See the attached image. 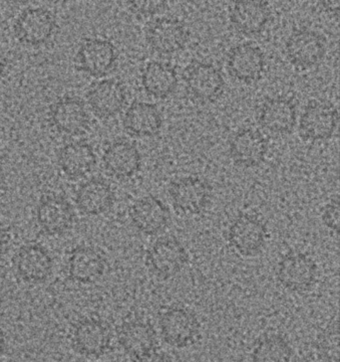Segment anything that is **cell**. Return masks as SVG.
<instances>
[{"instance_id": "cell-19", "label": "cell", "mask_w": 340, "mask_h": 362, "mask_svg": "<svg viewBox=\"0 0 340 362\" xmlns=\"http://www.w3.org/2000/svg\"><path fill=\"white\" fill-rule=\"evenodd\" d=\"M106 269V260L99 250L89 246L76 247L68 259V274L78 283L97 282Z\"/></svg>"}, {"instance_id": "cell-23", "label": "cell", "mask_w": 340, "mask_h": 362, "mask_svg": "<svg viewBox=\"0 0 340 362\" xmlns=\"http://www.w3.org/2000/svg\"><path fill=\"white\" fill-rule=\"evenodd\" d=\"M75 200L82 214L97 216L108 211L113 205L115 195L108 182L92 178L79 187Z\"/></svg>"}, {"instance_id": "cell-7", "label": "cell", "mask_w": 340, "mask_h": 362, "mask_svg": "<svg viewBox=\"0 0 340 362\" xmlns=\"http://www.w3.org/2000/svg\"><path fill=\"white\" fill-rule=\"evenodd\" d=\"M56 27L57 24L52 12L43 7H30L17 17L14 31L21 42L38 46L52 37Z\"/></svg>"}, {"instance_id": "cell-24", "label": "cell", "mask_w": 340, "mask_h": 362, "mask_svg": "<svg viewBox=\"0 0 340 362\" xmlns=\"http://www.w3.org/2000/svg\"><path fill=\"white\" fill-rule=\"evenodd\" d=\"M259 121L264 128L273 133H288L297 121L295 105L285 98L268 100L259 110Z\"/></svg>"}, {"instance_id": "cell-33", "label": "cell", "mask_w": 340, "mask_h": 362, "mask_svg": "<svg viewBox=\"0 0 340 362\" xmlns=\"http://www.w3.org/2000/svg\"><path fill=\"white\" fill-rule=\"evenodd\" d=\"M138 362H173L172 358L164 352L152 351L138 359Z\"/></svg>"}, {"instance_id": "cell-10", "label": "cell", "mask_w": 340, "mask_h": 362, "mask_svg": "<svg viewBox=\"0 0 340 362\" xmlns=\"http://www.w3.org/2000/svg\"><path fill=\"white\" fill-rule=\"evenodd\" d=\"M189 39L184 23L172 17L154 21L147 29V40L157 52L172 54L182 50Z\"/></svg>"}, {"instance_id": "cell-6", "label": "cell", "mask_w": 340, "mask_h": 362, "mask_svg": "<svg viewBox=\"0 0 340 362\" xmlns=\"http://www.w3.org/2000/svg\"><path fill=\"white\" fill-rule=\"evenodd\" d=\"M169 194L174 206L185 214H200L204 211L212 197V187L202 178H181L171 183Z\"/></svg>"}, {"instance_id": "cell-9", "label": "cell", "mask_w": 340, "mask_h": 362, "mask_svg": "<svg viewBox=\"0 0 340 362\" xmlns=\"http://www.w3.org/2000/svg\"><path fill=\"white\" fill-rule=\"evenodd\" d=\"M53 127L68 136H80L87 131L90 119L86 107L81 100L65 97L55 103L50 110Z\"/></svg>"}, {"instance_id": "cell-26", "label": "cell", "mask_w": 340, "mask_h": 362, "mask_svg": "<svg viewBox=\"0 0 340 362\" xmlns=\"http://www.w3.org/2000/svg\"><path fill=\"white\" fill-rule=\"evenodd\" d=\"M162 117L155 105L135 102L127 110L124 128L136 136H154L162 128Z\"/></svg>"}, {"instance_id": "cell-37", "label": "cell", "mask_w": 340, "mask_h": 362, "mask_svg": "<svg viewBox=\"0 0 340 362\" xmlns=\"http://www.w3.org/2000/svg\"><path fill=\"white\" fill-rule=\"evenodd\" d=\"M6 69V58L4 57V53L0 50V78L4 75V71Z\"/></svg>"}, {"instance_id": "cell-29", "label": "cell", "mask_w": 340, "mask_h": 362, "mask_svg": "<svg viewBox=\"0 0 340 362\" xmlns=\"http://www.w3.org/2000/svg\"><path fill=\"white\" fill-rule=\"evenodd\" d=\"M292 357V346L280 334H271L261 339L251 354L253 362H290Z\"/></svg>"}, {"instance_id": "cell-8", "label": "cell", "mask_w": 340, "mask_h": 362, "mask_svg": "<svg viewBox=\"0 0 340 362\" xmlns=\"http://www.w3.org/2000/svg\"><path fill=\"white\" fill-rule=\"evenodd\" d=\"M39 228L50 236L64 234L72 227L74 211L69 202L60 195H46L36 209Z\"/></svg>"}, {"instance_id": "cell-22", "label": "cell", "mask_w": 340, "mask_h": 362, "mask_svg": "<svg viewBox=\"0 0 340 362\" xmlns=\"http://www.w3.org/2000/svg\"><path fill=\"white\" fill-rule=\"evenodd\" d=\"M230 151L234 163L251 168L259 165L265 160L268 153V141L259 132L251 129H243L232 138Z\"/></svg>"}, {"instance_id": "cell-3", "label": "cell", "mask_w": 340, "mask_h": 362, "mask_svg": "<svg viewBox=\"0 0 340 362\" xmlns=\"http://www.w3.org/2000/svg\"><path fill=\"white\" fill-rule=\"evenodd\" d=\"M117 59L118 51L113 43L106 39L89 38L78 49L75 66L93 77H102L114 69Z\"/></svg>"}, {"instance_id": "cell-11", "label": "cell", "mask_w": 340, "mask_h": 362, "mask_svg": "<svg viewBox=\"0 0 340 362\" xmlns=\"http://www.w3.org/2000/svg\"><path fill=\"white\" fill-rule=\"evenodd\" d=\"M130 218L139 231L154 236L162 232L170 221V211L159 198L148 195L137 200L130 209Z\"/></svg>"}, {"instance_id": "cell-1", "label": "cell", "mask_w": 340, "mask_h": 362, "mask_svg": "<svg viewBox=\"0 0 340 362\" xmlns=\"http://www.w3.org/2000/svg\"><path fill=\"white\" fill-rule=\"evenodd\" d=\"M185 246L174 237H162L154 242L146 257L147 266L159 278L175 277L189 262Z\"/></svg>"}, {"instance_id": "cell-32", "label": "cell", "mask_w": 340, "mask_h": 362, "mask_svg": "<svg viewBox=\"0 0 340 362\" xmlns=\"http://www.w3.org/2000/svg\"><path fill=\"white\" fill-rule=\"evenodd\" d=\"M130 4H131V8L136 13L143 14V16L158 13V12L162 11L166 6L165 1H159V0H154V1L139 0V1H130Z\"/></svg>"}, {"instance_id": "cell-35", "label": "cell", "mask_w": 340, "mask_h": 362, "mask_svg": "<svg viewBox=\"0 0 340 362\" xmlns=\"http://www.w3.org/2000/svg\"><path fill=\"white\" fill-rule=\"evenodd\" d=\"M324 4V8L327 9V11L332 12V13L339 14L340 9V2L339 1H324L322 2Z\"/></svg>"}, {"instance_id": "cell-13", "label": "cell", "mask_w": 340, "mask_h": 362, "mask_svg": "<svg viewBox=\"0 0 340 362\" xmlns=\"http://www.w3.org/2000/svg\"><path fill=\"white\" fill-rule=\"evenodd\" d=\"M19 277L29 283L44 282L51 275L53 261L47 249L39 244L22 246L14 257Z\"/></svg>"}, {"instance_id": "cell-18", "label": "cell", "mask_w": 340, "mask_h": 362, "mask_svg": "<svg viewBox=\"0 0 340 362\" xmlns=\"http://www.w3.org/2000/svg\"><path fill=\"white\" fill-rule=\"evenodd\" d=\"M290 62L298 67L308 68L319 64L325 54L324 38L313 31L302 29L293 34L286 43Z\"/></svg>"}, {"instance_id": "cell-5", "label": "cell", "mask_w": 340, "mask_h": 362, "mask_svg": "<svg viewBox=\"0 0 340 362\" xmlns=\"http://www.w3.org/2000/svg\"><path fill=\"white\" fill-rule=\"evenodd\" d=\"M317 264L310 257L302 253L288 254L278 263V282L293 292H307L317 280Z\"/></svg>"}, {"instance_id": "cell-15", "label": "cell", "mask_w": 340, "mask_h": 362, "mask_svg": "<svg viewBox=\"0 0 340 362\" xmlns=\"http://www.w3.org/2000/svg\"><path fill=\"white\" fill-rule=\"evenodd\" d=\"M87 100L92 112L98 117H114L126 105V89L115 79L100 81L90 88Z\"/></svg>"}, {"instance_id": "cell-21", "label": "cell", "mask_w": 340, "mask_h": 362, "mask_svg": "<svg viewBox=\"0 0 340 362\" xmlns=\"http://www.w3.org/2000/svg\"><path fill=\"white\" fill-rule=\"evenodd\" d=\"M118 341L122 349L134 358L154 351L157 344V334L153 325L143 320H131L120 327Z\"/></svg>"}, {"instance_id": "cell-30", "label": "cell", "mask_w": 340, "mask_h": 362, "mask_svg": "<svg viewBox=\"0 0 340 362\" xmlns=\"http://www.w3.org/2000/svg\"><path fill=\"white\" fill-rule=\"evenodd\" d=\"M319 349L325 361L339 362V332L337 325L325 330L320 339Z\"/></svg>"}, {"instance_id": "cell-38", "label": "cell", "mask_w": 340, "mask_h": 362, "mask_svg": "<svg viewBox=\"0 0 340 362\" xmlns=\"http://www.w3.org/2000/svg\"><path fill=\"white\" fill-rule=\"evenodd\" d=\"M0 139H1V132H0Z\"/></svg>"}, {"instance_id": "cell-34", "label": "cell", "mask_w": 340, "mask_h": 362, "mask_svg": "<svg viewBox=\"0 0 340 362\" xmlns=\"http://www.w3.org/2000/svg\"><path fill=\"white\" fill-rule=\"evenodd\" d=\"M9 241H11V235H9L8 229L0 220V254L6 253L8 248Z\"/></svg>"}, {"instance_id": "cell-36", "label": "cell", "mask_w": 340, "mask_h": 362, "mask_svg": "<svg viewBox=\"0 0 340 362\" xmlns=\"http://www.w3.org/2000/svg\"><path fill=\"white\" fill-rule=\"evenodd\" d=\"M6 349V337L4 334V330L0 329V356L4 354Z\"/></svg>"}, {"instance_id": "cell-28", "label": "cell", "mask_w": 340, "mask_h": 362, "mask_svg": "<svg viewBox=\"0 0 340 362\" xmlns=\"http://www.w3.org/2000/svg\"><path fill=\"white\" fill-rule=\"evenodd\" d=\"M142 85L151 96L164 99L173 94L178 86V75L169 64L151 62L142 74Z\"/></svg>"}, {"instance_id": "cell-25", "label": "cell", "mask_w": 340, "mask_h": 362, "mask_svg": "<svg viewBox=\"0 0 340 362\" xmlns=\"http://www.w3.org/2000/svg\"><path fill=\"white\" fill-rule=\"evenodd\" d=\"M58 163L61 170L69 177H83L91 173L96 165V155L91 144L74 141L60 149Z\"/></svg>"}, {"instance_id": "cell-2", "label": "cell", "mask_w": 340, "mask_h": 362, "mask_svg": "<svg viewBox=\"0 0 340 362\" xmlns=\"http://www.w3.org/2000/svg\"><path fill=\"white\" fill-rule=\"evenodd\" d=\"M268 236L266 224L249 214L239 215L227 230L230 245L244 257H254L261 253Z\"/></svg>"}, {"instance_id": "cell-27", "label": "cell", "mask_w": 340, "mask_h": 362, "mask_svg": "<svg viewBox=\"0 0 340 362\" xmlns=\"http://www.w3.org/2000/svg\"><path fill=\"white\" fill-rule=\"evenodd\" d=\"M271 12L265 1H237L232 8L231 19L238 30L246 34H258L265 28Z\"/></svg>"}, {"instance_id": "cell-4", "label": "cell", "mask_w": 340, "mask_h": 362, "mask_svg": "<svg viewBox=\"0 0 340 362\" xmlns=\"http://www.w3.org/2000/svg\"><path fill=\"white\" fill-rule=\"evenodd\" d=\"M161 334L168 344L184 349L194 344L200 334V322L194 313L184 308H171L159 320Z\"/></svg>"}, {"instance_id": "cell-14", "label": "cell", "mask_w": 340, "mask_h": 362, "mask_svg": "<svg viewBox=\"0 0 340 362\" xmlns=\"http://www.w3.org/2000/svg\"><path fill=\"white\" fill-rule=\"evenodd\" d=\"M111 339L109 327L101 320H80L73 332L75 349L87 356H100L104 354L109 349Z\"/></svg>"}, {"instance_id": "cell-20", "label": "cell", "mask_w": 340, "mask_h": 362, "mask_svg": "<svg viewBox=\"0 0 340 362\" xmlns=\"http://www.w3.org/2000/svg\"><path fill=\"white\" fill-rule=\"evenodd\" d=\"M141 153L129 141H115L109 144L103 156V163L110 175L118 178H129L141 168Z\"/></svg>"}, {"instance_id": "cell-31", "label": "cell", "mask_w": 340, "mask_h": 362, "mask_svg": "<svg viewBox=\"0 0 340 362\" xmlns=\"http://www.w3.org/2000/svg\"><path fill=\"white\" fill-rule=\"evenodd\" d=\"M322 221L327 227L335 233L339 232L340 225V205L339 199L332 200V202L325 206L324 214H322Z\"/></svg>"}, {"instance_id": "cell-17", "label": "cell", "mask_w": 340, "mask_h": 362, "mask_svg": "<svg viewBox=\"0 0 340 362\" xmlns=\"http://www.w3.org/2000/svg\"><path fill=\"white\" fill-rule=\"evenodd\" d=\"M265 65L263 51L251 43L239 44L232 48L227 58L230 73L244 83L256 82L261 79Z\"/></svg>"}, {"instance_id": "cell-12", "label": "cell", "mask_w": 340, "mask_h": 362, "mask_svg": "<svg viewBox=\"0 0 340 362\" xmlns=\"http://www.w3.org/2000/svg\"><path fill=\"white\" fill-rule=\"evenodd\" d=\"M184 80L193 96L212 101L222 94L225 81L222 73L208 63L193 62L186 68Z\"/></svg>"}, {"instance_id": "cell-16", "label": "cell", "mask_w": 340, "mask_h": 362, "mask_svg": "<svg viewBox=\"0 0 340 362\" xmlns=\"http://www.w3.org/2000/svg\"><path fill=\"white\" fill-rule=\"evenodd\" d=\"M339 122V112L329 103L314 102L308 105L300 119V131L307 139L322 141L334 134Z\"/></svg>"}]
</instances>
